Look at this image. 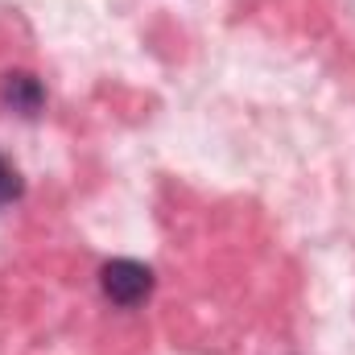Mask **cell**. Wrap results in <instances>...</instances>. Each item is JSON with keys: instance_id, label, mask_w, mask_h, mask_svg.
<instances>
[{"instance_id": "1", "label": "cell", "mask_w": 355, "mask_h": 355, "mask_svg": "<svg viewBox=\"0 0 355 355\" xmlns=\"http://www.w3.org/2000/svg\"><path fill=\"white\" fill-rule=\"evenodd\" d=\"M99 285L116 306H137L153 289V268L137 265V261H107L99 272Z\"/></svg>"}, {"instance_id": "2", "label": "cell", "mask_w": 355, "mask_h": 355, "mask_svg": "<svg viewBox=\"0 0 355 355\" xmlns=\"http://www.w3.org/2000/svg\"><path fill=\"white\" fill-rule=\"evenodd\" d=\"M4 99L17 107V112H37L42 107V83L33 75H4Z\"/></svg>"}, {"instance_id": "3", "label": "cell", "mask_w": 355, "mask_h": 355, "mask_svg": "<svg viewBox=\"0 0 355 355\" xmlns=\"http://www.w3.org/2000/svg\"><path fill=\"white\" fill-rule=\"evenodd\" d=\"M21 194V178H17V170L0 157V202H12Z\"/></svg>"}]
</instances>
